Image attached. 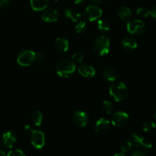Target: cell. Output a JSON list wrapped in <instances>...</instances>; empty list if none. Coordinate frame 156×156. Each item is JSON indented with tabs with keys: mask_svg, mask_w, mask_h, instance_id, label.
<instances>
[{
	"mask_svg": "<svg viewBox=\"0 0 156 156\" xmlns=\"http://www.w3.org/2000/svg\"><path fill=\"white\" fill-rule=\"evenodd\" d=\"M69 44L66 38L59 37H57L55 41V47L56 50L60 52H66L69 50Z\"/></svg>",
	"mask_w": 156,
	"mask_h": 156,
	"instance_id": "ac0fdd59",
	"label": "cell"
},
{
	"mask_svg": "<svg viewBox=\"0 0 156 156\" xmlns=\"http://www.w3.org/2000/svg\"><path fill=\"white\" fill-rule=\"evenodd\" d=\"M32 9L36 12H41L47 9L49 0H30Z\"/></svg>",
	"mask_w": 156,
	"mask_h": 156,
	"instance_id": "e0dca14e",
	"label": "cell"
},
{
	"mask_svg": "<svg viewBox=\"0 0 156 156\" xmlns=\"http://www.w3.org/2000/svg\"><path fill=\"white\" fill-rule=\"evenodd\" d=\"M102 108L107 114H111L114 111V104L111 101L105 100L102 104Z\"/></svg>",
	"mask_w": 156,
	"mask_h": 156,
	"instance_id": "603a6c76",
	"label": "cell"
},
{
	"mask_svg": "<svg viewBox=\"0 0 156 156\" xmlns=\"http://www.w3.org/2000/svg\"><path fill=\"white\" fill-rule=\"evenodd\" d=\"M30 143L35 149H42L45 145V135L44 133L40 130H31Z\"/></svg>",
	"mask_w": 156,
	"mask_h": 156,
	"instance_id": "9c48e42d",
	"label": "cell"
},
{
	"mask_svg": "<svg viewBox=\"0 0 156 156\" xmlns=\"http://www.w3.org/2000/svg\"><path fill=\"white\" fill-rule=\"evenodd\" d=\"M129 117L127 113L123 111H117L111 116V122L112 125L117 127H123L129 123Z\"/></svg>",
	"mask_w": 156,
	"mask_h": 156,
	"instance_id": "ba28073f",
	"label": "cell"
},
{
	"mask_svg": "<svg viewBox=\"0 0 156 156\" xmlns=\"http://www.w3.org/2000/svg\"><path fill=\"white\" fill-rule=\"evenodd\" d=\"M78 72L82 76L85 78H92L95 76V69L88 64H82L78 68Z\"/></svg>",
	"mask_w": 156,
	"mask_h": 156,
	"instance_id": "7c38bea8",
	"label": "cell"
},
{
	"mask_svg": "<svg viewBox=\"0 0 156 156\" xmlns=\"http://www.w3.org/2000/svg\"><path fill=\"white\" fill-rule=\"evenodd\" d=\"M12 0H0V9H3L9 5Z\"/></svg>",
	"mask_w": 156,
	"mask_h": 156,
	"instance_id": "f546056e",
	"label": "cell"
},
{
	"mask_svg": "<svg viewBox=\"0 0 156 156\" xmlns=\"http://www.w3.org/2000/svg\"><path fill=\"white\" fill-rule=\"evenodd\" d=\"M118 16L123 21H128L132 16V11L126 6H123L118 11Z\"/></svg>",
	"mask_w": 156,
	"mask_h": 156,
	"instance_id": "ffe728a7",
	"label": "cell"
},
{
	"mask_svg": "<svg viewBox=\"0 0 156 156\" xmlns=\"http://www.w3.org/2000/svg\"><path fill=\"white\" fill-rule=\"evenodd\" d=\"M103 12L101 9L96 5H88L85 8L83 12V16L88 21H94L101 17Z\"/></svg>",
	"mask_w": 156,
	"mask_h": 156,
	"instance_id": "52a82bcc",
	"label": "cell"
},
{
	"mask_svg": "<svg viewBox=\"0 0 156 156\" xmlns=\"http://www.w3.org/2000/svg\"><path fill=\"white\" fill-rule=\"evenodd\" d=\"M111 39L105 35L98 36L93 41V51L98 56H103L108 54L111 50Z\"/></svg>",
	"mask_w": 156,
	"mask_h": 156,
	"instance_id": "6da1fadb",
	"label": "cell"
},
{
	"mask_svg": "<svg viewBox=\"0 0 156 156\" xmlns=\"http://www.w3.org/2000/svg\"><path fill=\"white\" fill-rule=\"evenodd\" d=\"M56 1H57V0H56Z\"/></svg>",
	"mask_w": 156,
	"mask_h": 156,
	"instance_id": "ab89813d",
	"label": "cell"
},
{
	"mask_svg": "<svg viewBox=\"0 0 156 156\" xmlns=\"http://www.w3.org/2000/svg\"><path fill=\"white\" fill-rule=\"evenodd\" d=\"M136 14L139 16L142 17V18H147L149 15V10L146 9V8L140 7L137 9Z\"/></svg>",
	"mask_w": 156,
	"mask_h": 156,
	"instance_id": "83f0119b",
	"label": "cell"
},
{
	"mask_svg": "<svg viewBox=\"0 0 156 156\" xmlns=\"http://www.w3.org/2000/svg\"><path fill=\"white\" fill-rule=\"evenodd\" d=\"M32 123L35 126H40L42 125V120H43V114L41 111H35L32 114L31 117H30Z\"/></svg>",
	"mask_w": 156,
	"mask_h": 156,
	"instance_id": "44dd1931",
	"label": "cell"
},
{
	"mask_svg": "<svg viewBox=\"0 0 156 156\" xmlns=\"http://www.w3.org/2000/svg\"><path fill=\"white\" fill-rule=\"evenodd\" d=\"M146 24L142 20H130L126 24L127 31L133 35H141L146 31Z\"/></svg>",
	"mask_w": 156,
	"mask_h": 156,
	"instance_id": "5b68a950",
	"label": "cell"
},
{
	"mask_svg": "<svg viewBox=\"0 0 156 156\" xmlns=\"http://www.w3.org/2000/svg\"><path fill=\"white\" fill-rule=\"evenodd\" d=\"M76 70V63L72 59H64L59 61L56 67V72L62 78H69L73 76Z\"/></svg>",
	"mask_w": 156,
	"mask_h": 156,
	"instance_id": "3957f363",
	"label": "cell"
},
{
	"mask_svg": "<svg viewBox=\"0 0 156 156\" xmlns=\"http://www.w3.org/2000/svg\"><path fill=\"white\" fill-rule=\"evenodd\" d=\"M73 122L76 126L83 128L86 126L88 123V116L85 111H78L74 113L73 116Z\"/></svg>",
	"mask_w": 156,
	"mask_h": 156,
	"instance_id": "30bf717a",
	"label": "cell"
},
{
	"mask_svg": "<svg viewBox=\"0 0 156 156\" xmlns=\"http://www.w3.org/2000/svg\"><path fill=\"white\" fill-rule=\"evenodd\" d=\"M110 95L117 102L124 101L128 96L127 86L123 82H114L110 86Z\"/></svg>",
	"mask_w": 156,
	"mask_h": 156,
	"instance_id": "7a4b0ae2",
	"label": "cell"
},
{
	"mask_svg": "<svg viewBox=\"0 0 156 156\" xmlns=\"http://www.w3.org/2000/svg\"><path fill=\"white\" fill-rule=\"evenodd\" d=\"M3 145L7 149H12L16 143V136L12 131H8L2 136Z\"/></svg>",
	"mask_w": 156,
	"mask_h": 156,
	"instance_id": "5bb4252c",
	"label": "cell"
},
{
	"mask_svg": "<svg viewBox=\"0 0 156 156\" xmlns=\"http://www.w3.org/2000/svg\"><path fill=\"white\" fill-rule=\"evenodd\" d=\"M36 61V53L31 50H24L19 53L17 62L21 66H29Z\"/></svg>",
	"mask_w": 156,
	"mask_h": 156,
	"instance_id": "277c9868",
	"label": "cell"
},
{
	"mask_svg": "<svg viewBox=\"0 0 156 156\" xmlns=\"http://www.w3.org/2000/svg\"><path fill=\"white\" fill-rule=\"evenodd\" d=\"M87 27H88V26H87V24L85 21H79L76 25L75 29H76V31L77 33L82 34L86 31Z\"/></svg>",
	"mask_w": 156,
	"mask_h": 156,
	"instance_id": "484cf974",
	"label": "cell"
},
{
	"mask_svg": "<svg viewBox=\"0 0 156 156\" xmlns=\"http://www.w3.org/2000/svg\"><path fill=\"white\" fill-rule=\"evenodd\" d=\"M121 45L123 48L125 50H126V51H133V50H136L137 48L138 44H137V42L135 40V38L130 36H127L125 37L122 40Z\"/></svg>",
	"mask_w": 156,
	"mask_h": 156,
	"instance_id": "9a60e30c",
	"label": "cell"
},
{
	"mask_svg": "<svg viewBox=\"0 0 156 156\" xmlns=\"http://www.w3.org/2000/svg\"><path fill=\"white\" fill-rule=\"evenodd\" d=\"M110 126H111V123H110L109 120L104 118V117H101V118L98 119L96 122L94 129L98 133H105L110 129Z\"/></svg>",
	"mask_w": 156,
	"mask_h": 156,
	"instance_id": "4fadbf2b",
	"label": "cell"
},
{
	"mask_svg": "<svg viewBox=\"0 0 156 156\" xmlns=\"http://www.w3.org/2000/svg\"><path fill=\"white\" fill-rule=\"evenodd\" d=\"M97 27L98 29L101 32H102V33H106V32H108V30H110V25L109 24H108V22L103 19L99 20V21H98Z\"/></svg>",
	"mask_w": 156,
	"mask_h": 156,
	"instance_id": "7402d4cb",
	"label": "cell"
},
{
	"mask_svg": "<svg viewBox=\"0 0 156 156\" xmlns=\"http://www.w3.org/2000/svg\"><path fill=\"white\" fill-rule=\"evenodd\" d=\"M91 1L94 4H101V3L105 2L106 0H91Z\"/></svg>",
	"mask_w": 156,
	"mask_h": 156,
	"instance_id": "e575fe53",
	"label": "cell"
},
{
	"mask_svg": "<svg viewBox=\"0 0 156 156\" xmlns=\"http://www.w3.org/2000/svg\"><path fill=\"white\" fill-rule=\"evenodd\" d=\"M24 129H25L26 130H32V129H30V126H29V125H26V126H24Z\"/></svg>",
	"mask_w": 156,
	"mask_h": 156,
	"instance_id": "8d00e7d4",
	"label": "cell"
},
{
	"mask_svg": "<svg viewBox=\"0 0 156 156\" xmlns=\"http://www.w3.org/2000/svg\"><path fill=\"white\" fill-rule=\"evenodd\" d=\"M149 15H151L152 18L156 20V6L155 7L152 8L150 11H149Z\"/></svg>",
	"mask_w": 156,
	"mask_h": 156,
	"instance_id": "1f68e13d",
	"label": "cell"
},
{
	"mask_svg": "<svg viewBox=\"0 0 156 156\" xmlns=\"http://www.w3.org/2000/svg\"><path fill=\"white\" fill-rule=\"evenodd\" d=\"M85 56H84L83 53L82 52H76L72 56V60L75 62V63H81V62L83 61Z\"/></svg>",
	"mask_w": 156,
	"mask_h": 156,
	"instance_id": "d4e9b609",
	"label": "cell"
},
{
	"mask_svg": "<svg viewBox=\"0 0 156 156\" xmlns=\"http://www.w3.org/2000/svg\"><path fill=\"white\" fill-rule=\"evenodd\" d=\"M102 75H103L104 79L108 82H114L117 79V73L114 69L111 68V67H106V68L103 69Z\"/></svg>",
	"mask_w": 156,
	"mask_h": 156,
	"instance_id": "2e32d148",
	"label": "cell"
},
{
	"mask_svg": "<svg viewBox=\"0 0 156 156\" xmlns=\"http://www.w3.org/2000/svg\"><path fill=\"white\" fill-rule=\"evenodd\" d=\"M64 15L68 19L71 20L73 22H77L81 18V14L79 11L76 9H71V8H67L64 11Z\"/></svg>",
	"mask_w": 156,
	"mask_h": 156,
	"instance_id": "d6986e66",
	"label": "cell"
},
{
	"mask_svg": "<svg viewBox=\"0 0 156 156\" xmlns=\"http://www.w3.org/2000/svg\"><path fill=\"white\" fill-rule=\"evenodd\" d=\"M0 156H5V152L0 149Z\"/></svg>",
	"mask_w": 156,
	"mask_h": 156,
	"instance_id": "74e56055",
	"label": "cell"
},
{
	"mask_svg": "<svg viewBox=\"0 0 156 156\" xmlns=\"http://www.w3.org/2000/svg\"><path fill=\"white\" fill-rule=\"evenodd\" d=\"M74 1V3L76 5H82L83 3L85 2L86 0H73Z\"/></svg>",
	"mask_w": 156,
	"mask_h": 156,
	"instance_id": "836d02e7",
	"label": "cell"
},
{
	"mask_svg": "<svg viewBox=\"0 0 156 156\" xmlns=\"http://www.w3.org/2000/svg\"><path fill=\"white\" fill-rule=\"evenodd\" d=\"M59 19V13L54 9H47L42 14V20L47 23L56 22Z\"/></svg>",
	"mask_w": 156,
	"mask_h": 156,
	"instance_id": "8fae6325",
	"label": "cell"
},
{
	"mask_svg": "<svg viewBox=\"0 0 156 156\" xmlns=\"http://www.w3.org/2000/svg\"><path fill=\"white\" fill-rule=\"evenodd\" d=\"M155 121H156V111H155Z\"/></svg>",
	"mask_w": 156,
	"mask_h": 156,
	"instance_id": "f35d334b",
	"label": "cell"
},
{
	"mask_svg": "<svg viewBox=\"0 0 156 156\" xmlns=\"http://www.w3.org/2000/svg\"><path fill=\"white\" fill-rule=\"evenodd\" d=\"M131 156H146V153L142 150H136L133 152Z\"/></svg>",
	"mask_w": 156,
	"mask_h": 156,
	"instance_id": "4dcf8cb0",
	"label": "cell"
},
{
	"mask_svg": "<svg viewBox=\"0 0 156 156\" xmlns=\"http://www.w3.org/2000/svg\"><path fill=\"white\" fill-rule=\"evenodd\" d=\"M113 156H127V155H125V153H123V152H122V153H117V154H116V155H114Z\"/></svg>",
	"mask_w": 156,
	"mask_h": 156,
	"instance_id": "d590c367",
	"label": "cell"
},
{
	"mask_svg": "<svg viewBox=\"0 0 156 156\" xmlns=\"http://www.w3.org/2000/svg\"><path fill=\"white\" fill-rule=\"evenodd\" d=\"M129 141L132 143L133 147H142L146 150H149L152 148V145L150 142L148 141L145 137L136 133H134L131 135Z\"/></svg>",
	"mask_w": 156,
	"mask_h": 156,
	"instance_id": "8992f818",
	"label": "cell"
},
{
	"mask_svg": "<svg viewBox=\"0 0 156 156\" xmlns=\"http://www.w3.org/2000/svg\"><path fill=\"white\" fill-rule=\"evenodd\" d=\"M155 127H156V125L154 122L146 121L143 123V130L144 131V132L149 133V132H152V131H153L154 129H155Z\"/></svg>",
	"mask_w": 156,
	"mask_h": 156,
	"instance_id": "cb8c5ba5",
	"label": "cell"
},
{
	"mask_svg": "<svg viewBox=\"0 0 156 156\" xmlns=\"http://www.w3.org/2000/svg\"><path fill=\"white\" fill-rule=\"evenodd\" d=\"M132 148L133 145L129 140V141L124 142V143H123L120 145V149L122 150V152H123V153H126V152H129V151L132 149Z\"/></svg>",
	"mask_w": 156,
	"mask_h": 156,
	"instance_id": "4316f807",
	"label": "cell"
},
{
	"mask_svg": "<svg viewBox=\"0 0 156 156\" xmlns=\"http://www.w3.org/2000/svg\"><path fill=\"white\" fill-rule=\"evenodd\" d=\"M43 59H44V55H43V53H36V60L37 61H39V62H41V61H42Z\"/></svg>",
	"mask_w": 156,
	"mask_h": 156,
	"instance_id": "d6a6232c",
	"label": "cell"
},
{
	"mask_svg": "<svg viewBox=\"0 0 156 156\" xmlns=\"http://www.w3.org/2000/svg\"><path fill=\"white\" fill-rule=\"evenodd\" d=\"M7 156H26L24 152L19 149H14L9 151Z\"/></svg>",
	"mask_w": 156,
	"mask_h": 156,
	"instance_id": "f1b7e54d",
	"label": "cell"
}]
</instances>
